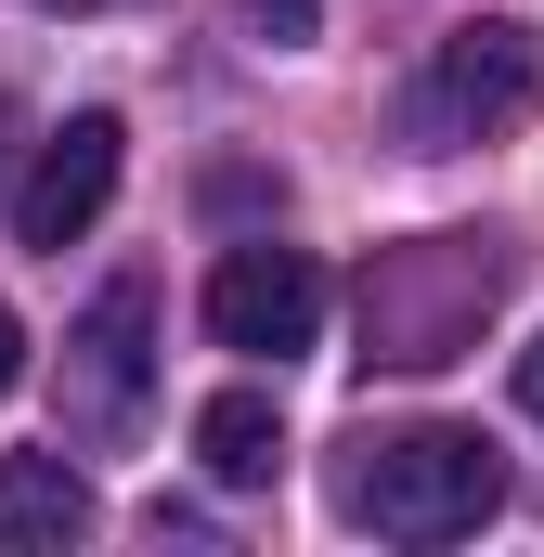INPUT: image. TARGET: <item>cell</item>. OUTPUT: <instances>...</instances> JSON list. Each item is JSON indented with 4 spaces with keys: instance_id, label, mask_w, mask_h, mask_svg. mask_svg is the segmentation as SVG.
Wrapping results in <instances>:
<instances>
[{
    "instance_id": "obj_4",
    "label": "cell",
    "mask_w": 544,
    "mask_h": 557,
    "mask_svg": "<svg viewBox=\"0 0 544 557\" xmlns=\"http://www.w3.org/2000/svg\"><path fill=\"white\" fill-rule=\"evenodd\" d=\"M208 337L221 350H260V363H285V350H311L324 337V260L311 247H221V273H208Z\"/></svg>"
},
{
    "instance_id": "obj_10",
    "label": "cell",
    "mask_w": 544,
    "mask_h": 557,
    "mask_svg": "<svg viewBox=\"0 0 544 557\" xmlns=\"http://www.w3.org/2000/svg\"><path fill=\"white\" fill-rule=\"evenodd\" d=\"M519 403H532V416H544V337H532V350H519Z\"/></svg>"
},
{
    "instance_id": "obj_7",
    "label": "cell",
    "mask_w": 544,
    "mask_h": 557,
    "mask_svg": "<svg viewBox=\"0 0 544 557\" xmlns=\"http://www.w3.org/2000/svg\"><path fill=\"white\" fill-rule=\"evenodd\" d=\"M195 467H208V480H272V467H285V416H272V389H221V403H195Z\"/></svg>"
},
{
    "instance_id": "obj_3",
    "label": "cell",
    "mask_w": 544,
    "mask_h": 557,
    "mask_svg": "<svg viewBox=\"0 0 544 557\" xmlns=\"http://www.w3.org/2000/svg\"><path fill=\"white\" fill-rule=\"evenodd\" d=\"M156 298L143 285H104L91 311H78V337H65V428L78 441H131L143 403H156Z\"/></svg>"
},
{
    "instance_id": "obj_6",
    "label": "cell",
    "mask_w": 544,
    "mask_h": 557,
    "mask_svg": "<svg viewBox=\"0 0 544 557\" xmlns=\"http://www.w3.org/2000/svg\"><path fill=\"white\" fill-rule=\"evenodd\" d=\"M104 506L65 454H0V545H78Z\"/></svg>"
},
{
    "instance_id": "obj_9",
    "label": "cell",
    "mask_w": 544,
    "mask_h": 557,
    "mask_svg": "<svg viewBox=\"0 0 544 557\" xmlns=\"http://www.w3.org/2000/svg\"><path fill=\"white\" fill-rule=\"evenodd\" d=\"M0 389H26V324L0 311Z\"/></svg>"
},
{
    "instance_id": "obj_5",
    "label": "cell",
    "mask_w": 544,
    "mask_h": 557,
    "mask_svg": "<svg viewBox=\"0 0 544 557\" xmlns=\"http://www.w3.org/2000/svg\"><path fill=\"white\" fill-rule=\"evenodd\" d=\"M118 156H131V131H118L104 104H78L65 131H39L26 182H13V234H26V247H78V234L104 221V195H118Z\"/></svg>"
},
{
    "instance_id": "obj_8",
    "label": "cell",
    "mask_w": 544,
    "mask_h": 557,
    "mask_svg": "<svg viewBox=\"0 0 544 557\" xmlns=\"http://www.w3.org/2000/svg\"><path fill=\"white\" fill-rule=\"evenodd\" d=\"M247 26H260L272 52H298V39H311V0H247Z\"/></svg>"
},
{
    "instance_id": "obj_2",
    "label": "cell",
    "mask_w": 544,
    "mask_h": 557,
    "mask_svg": "<svg viewBox=\"0 0 544 557\" xmlns=\"http://www.w3.org/2000/svg\"><path fill=\"white\" fill-rule=\"evenodd\" d=\"M544 104V26L519 13H480L428 52V91H415V131L428 143H480V131H519Z\"/></svg>"
},
{
    "instance_id": "obj_11",
    "label": "cell",
    "mask_w": 544,
    "mask_h": 557,
    "mask_svg": "<svg viewBox=\"0 0 544 557\" xmlns=\"http://www.w3.org/2000/svg\"><path fill=\"white\" fill-rule=\"evenodd\" d=\"M0 169H13V91H0Z\"/></svg>"
},
{
    "instance_id": "obj_1",
    "label": "cell",
    "mask_w": 544,
    "mask_h": 557,
    "mask_svg": "<svg viewBox=\"0 0 544 557\" xmlns=\"http://www.w3.org/2000/svg\"><path fill=\"white\" fill-rule=\"evenodd\" d=\"M506 506V454L480 428H376L337 467V519L390 532V545H467Z\"/></svg>"
}]
</instances>
